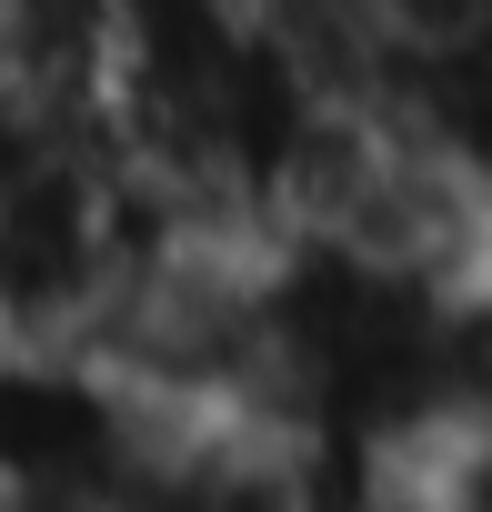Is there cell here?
I'll list each match as a JSON object with an SVG mask.
<instances>
[{
	"label": "cell",
	"mask_w": 492,
	"mask_h": 512,
	"mask_svg": "<svg viewBox=\"0 0 492 512\" xmlns=\"http://www.w3.org/2000/svg\"><path fill=\"white\" fill-rule=\"evenodd\" d=\"M171 422L81 342H0V512H121Z\"/></svg>",
	"instance_id": "1"
}]
</instances>
